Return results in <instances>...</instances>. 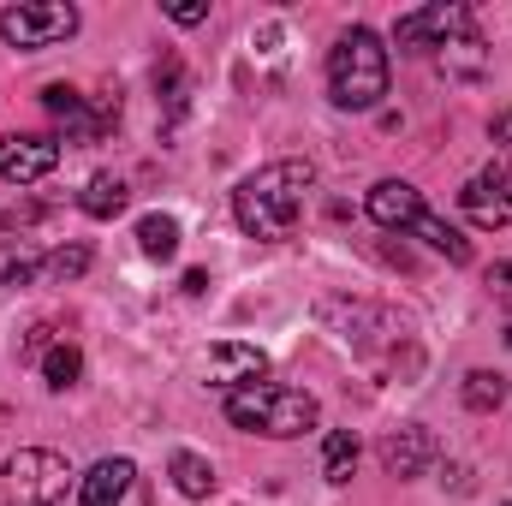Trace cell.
Masks as SVG:
<instances>
[{
    "label": "cell",
    "instance_id": "obj_11",
    "mask_svg": "<svg viewBox=\"0 0 512 506\" xmlns=\"http://www.w3.org/2000/svg\"><path fill=\"white\" fill-rule=\"evenodd\" d=\"M417 215H423V197H417V185H405V179H382L376 191H370V221L376 227H417Z\"/></svg>",
    "mask_w": 512,
    "mask_h": 506
},
{
    "label": "cell",
    "instance_id": "obj_25",
    "mask_svg": "<svg viewBox=\"0 0 512 506\" xmlns=\"http://www.w3.org/2000/svg\"><path fill=\"white\" fill-rule=\"evenodd\" d=\"M495 143H507V149H512V114H501V120H495Z\"/></svg>",
    "mask_w": 512,
    "mask_h": 506
},
{
    "label": "cell",
    "instance_id": "obj_3",
    "mask_svg": "<svg viewBox=\"0 0 512 506\" xmlns=\"http://www.w3.org/2000/svg\"><path fill=\"white\" fill-rule=\"evenodd\" d=\"M328 96L340 108H352V114L376 108L387 96V48L370 24H352L334 42V54H328Z\"/></svg>",
    "mask_w": 512,
    "mask_h": 506
},
{
    "label": "cell",
    "instance_id": "obj_10",
    "mask_svg": "<svg viewBox=\"0 0 512 506\" xmlns=\"http://www.w3.org/2000/svg\"><path fill=\"white\" fill-rule=\"evenodd\" d=\"M429 459H435V435H429L423 423H405V429H393V435L382 441L387 477H417Z\"/></svg>",
    "mask_w": 512,
    "mask_h": 506
},
{
    "label": "cell",
    "instance_id": "obj_15",
    "mask_svg": "<svg viewBox=\"0 0 512 506\" xmlns=\"http://www.w3.org/2000/svg\"><path fill=\"white\" fill-rule=\"evenodd\" d=\"M126 179H114V173H96L90 185H84V197H78V209L90 215V221H114L120 209H126Z\"/></svg>",
    "mask_w": 512,
    "mask_h": 506
},
{
    "label": "cell",
    "instance_id": "obj_12",
    "mask_svg": "<svg viewBox=\"0 0 512 506\" xmlns=\"http://www.w3.org/2000/svg\"><path fill=\"white\" fill-rule=\"evenodd\" d=\"M131 477H137L131 459H102V465H90V477H78V501L84 506H120L131 489Z\"/></svg>",
    "mask_w": 512,
    "mask_h": 506
},
{
    "label": "cell",
    "instance_id": "obj_24",
    "mask_svg": "<svg viewBox=\"0 0 512 506\" xmlns=\"http://www.w3.org/2000/svg\"><path fill=\"white\" fill-rule=\"evenodd\" d=\"M489 286H495V292H512V262H495V268H489Z\"/></svg>",
    "mask_w": 512,
    "mask_h": 506
},
{
    "label": "cell",
    "instance_id": "obj_21",
    "mask_svg": "<svg viewBox=\"0 0 512 506\" xmlns=\"http://www.w3.org/2000/svg\"><path fill=\"white\" fill-rule=\"evenodd\" d=\"M36 268H42V262H36V251H24L18 239H12V245H0V286H24Z\"/></svg>",
    "mask_w": 512,
    "mask_h": 506
},
{
    "label": "cell",
    "instance_id": "obj_6",
    "mask_svg": "<svg viewBox=\"0 0 512 506\" xmlns=\"http://www.w3.org/2000/svg\"><path fill=\"white\" fill-rule=\"evenodd\" d=\"M60 167V143L42 137V131H12L0 137V179L6 185H36Z\"/></svg>",
    "mask_w": 512,
    "mask_h": 506
},
{
    "label": "cell",
    "instance_id": "obj_20",
    "mask_svg": "<svg viewBox=\"0 0 512 506\" xmlns=\"http://www.w3.org/2000/svg\"><path fill=\"white\" fill-rule=\"evenodd\" d=\"M42 376H48V387H72V381L84 376V358H78V346H54V352L42 358Z\"/></svg>",
    "mask_w": 512,
    "mask_h": 506
},
{
    "label": "cell",
    "instance_id": "obj_1",
    "mask_svg": "<svg viewBox=\"0 0 512 506\" xmlns=\"http://www.w3.org/2000/svg\"><path fill=\"white\" fill-rule=\"evenodd\" d=\"M310 185H316L310 161H268V167H256L251 179L233 191V221L245 227V239L280 245V239H292Z\"/></svg>",
    "mask_w": 512,
    "mask_h": 506
},
{
    "label": "cell",
    "instance_id": "obj_19",
    "mask_svg": "<svg viewBox=\"0 0 512 506\" xmlns=\"http://www.w3.org/2000/svg\"><path fill=\"white\" fill-rule=\"evenodd\" d=\"M501 399H507V381L495 376V370H471L465 376V405L471 411H495Z\"/></svg>",
    "mask_w": 512,
    "mask_h": 506
},
{
    "label": "cell",
    "instance_id": "obj_7",
    "mask_svg": "<svg viewBox=\"0 0 512 506\" xmlns=\"http://www.w3.org/2000/svg\"><path fill=\"white\" fill-rule=\"evenodd\" d=\"M471 30V12L465 6H417L393 24V42L399 48H447V36H465Z\"/></svg>",
    "mask_w": 512,
    "mask_h": 506
},
{
    "label": "cell",
    "instance_id": "obj_4",
    "mask_svg": "<svg viewBox=\"0 0 512 506\" xmlns=\"http://www.w3.org/2000/svg\"><path fill=\"white\" fill-rule=\"evenodd\" d=\"M72 489V465L54 447H24L0 465V506H60Z\"/></svg>",
    "mask_w": 512,
    "mask_h": 506
},
{
    "label": "cell",
    "instance_id": "obj_13",
    "mask_svg": "<svg viewBox=\"0 0 512 506\" xmlns=\"http://www.w3.org/2000/svg\"><path fill=\"white\" fill-rule=\"evenodd\" d=\"M42 108H48V114H54L60 126H72V137H78V143L102 137V126L90 120V108H84V96H78L72 84H48V90H42Z\"/></svg>",
    "mask_w": 512,
    "mask_h": 506
},
{
    "label": "cell",
    "instance_id": "obj_2",
    "mask_svg": "<svg viewBox=\"0 0 512 506\" xmlns=\"http://www.w3.org/2000/svg\"><path fill=\"white\" fill-rule=\"evenodd\" d=\"M316 417H322V405L304 387H286V381H251V387L227 393V423L268 435V441H292V435L316 429Z\"/></svg>",
    "mask_w": 512,
    "mask_h": 506
},
{
    "label": "cell",
    "instance_id": "obj_22",
    "mask_svg": "<svg viewBox=\"0 0 512 506\" xmlns=\"http://www.w3.org/2000/svg\"><path fill=\"white\" fill-rule=\"evenodd\" d=\"M42 268H48V274H54V280H78V274H84V268H90V245H60V251L48 256V262H42Z\"/></svg>",
    "mask_w": 512,
    "mask_h": 506
},
{
    "label": "cell",
    "instance_id": "obj_8",
    "mask_svg": "<svg viewBox=\"0 0 512 506\" xmlns=\"http://www.w3.org/2000/svg\"><path fill=\"white\" fill-rule=\"evenodd\" d=\"M459 209H465V215H471V227H483V233L507 227V221H512V179L501 173V167L471 173V179H465V191H459Z\"/></svg>",
    "mask_w": 512,
    "mask_h": 506
},
{
    "label": "cell",
    "instance_id": "obj_17",
    "mask_svg": "<svg viewBox=\"0 0 512 506\" xmlns=\"http://www.w3.org/2000/svg\"><path fill=\"white\" fill-rule=\"evenodd\" d=\"M352 471H358V435L352 429H334L322 441V477L328 483H352Z\"/></svg>",
    "mask_w": 512,
    "mask_h": 506
},
{
    "label": "cell",
    "instance_id": "obj_14",
    "mask_svg": "<svg viewBox=\"0 0 512 506\" xmlns=\"http://www.w3.org/2000/svg\"><path fill=\"white\" fill-rule=\"evenodd\" d=\"M167 471H173V489H179L185 501H203V495H215V471H209V459H203V453L179 447Z\"/></svg>",
    "mask_w": 512,
    "mask_h": 506
},
{
    "label": "cell",
    "instance_id": "obj_26",
    "mask_svg": "<svg viewBox=\"0 0 512 506\" xmlns=\"http://www.w3.org/2000/svg\"><path fill=\"white\" fill-rule=\"evenodd\" d=\"M507 340H512V328H507Z\"/></svg>",
    "mask_w": 512,
    "mask_h": 506
},
{
    "label": "cell",
    "instance_id": "obj_27",
    "mask_svg": "<svg viewBox=\"0 0 512 506\" xmlns=\"http://www.w3.org/2000/svg\"><path fill=\"white\" fill-rule=\"evenodd\" d=\"M507 506H512V501H507Z\"/></svg>",
    "mask_w": 512,
    "mask_h": 506
},
{
    "label": "cell",
    "instance_id": "obj_18",
    "mask_svg": "<svg viewBox=\"0 0 512 506\" xmlns=\"http://www.w3.org/2000/svg\"><path fill=\"white\" fill-rule=\"evenodd\" d=\"M137 245H143V256H155V262L179 256V221L173 215H143L137 221Z\"/></svg>",
    "mask_w": 512,
    "mask_h": 506
},
{
    "label": "cell",
    "instance_id": "obj_9",
    "mask_svg": "<svg viewBox=\"0 0 512 506\" xmlns=\"http://www.w3.org/2000/svg\"><path fill=\"white\" fill-rule=\"evenodd\" d=\"M203 376L215 387H251V381L268 376V358L256 346H245V340H221V346L203 352Z\"/></svg>",
    "mask_w": 512,
    "mask_h": 506
},
{
    "label": "cell",
    "instance_id": "obj_5",
    "mask_svg": "<svg viewBox=\"0 0 512 506\" xmlns=\"http://www.w3.org/2000/svg\"><path fill=\"white\" fill-rule=\"evenodd\" d=\"M72 30H78V6H66V0H24V6H6V12H0V36H6V48H18V54L54 48V42H66Z\"/></svg>",
    "mask_w": 512,
    "mask_h": 506
},
{
    "label": "cell",
    "instance_id": "obj_16",
    "mask_svg": "<svg viewBox=\"0 0 512 506\" xmlns=\"http://www.w3.org/2000/svg\"><path fill=\"white\" fill-rule=\"evenodd\" d=\"M411 233H417V239H423L429 251H441L447 262H471V239H465L459 227H447L441 215H429V209L417 215V227H411Z\"/></svg>",
    "mask_w": 512,
    "mask_h": 506
},
{
    "label": "cell",
    "instance_id": "obj_23",
    "mask_svg": "<svg viewBox=\"0 0 512 506\" xmlns=\"http://www.w3.org/2000/svg\"><path fill=\"white\" fill-rule=\"evenodd\" d=\"M167 18H173V24H203V18H209V6H203V0H173V6H167Z\"/></svg>",
    "mask_w": 512,
    "mask_h": 506
}]
</instances>
